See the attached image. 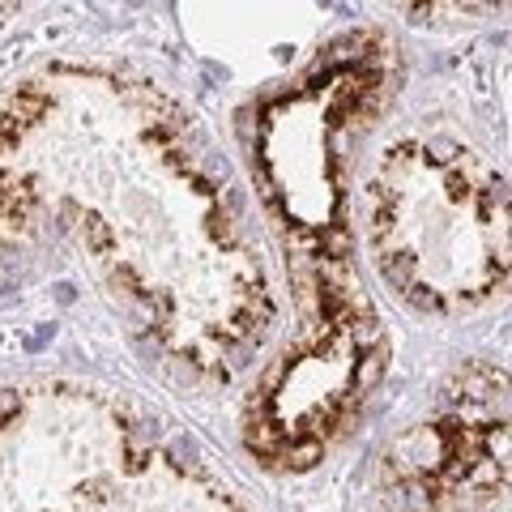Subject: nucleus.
<instances>
[{
    "label": "nucleus",
    "instance_id": "5",
    "mask_svg": "<svg viewBox=\"0 0 512 512\" xmlns=\"http://www.w3.org/2000/svg\"><path fill=\"white\" fill-rule=\"evenodd\" d=\"M512 478V376L461 363L410 427L380 448L372 495L380 512H483Z\"/></svg>",
    "mask_w": 512,
    "mask_h": 512
},
{
    "label": "nucleus",
    "instance_id": "4",
    "mask_svg": "<svg viewBox=\"0 0 512 512\" xmlns=\"http://www.w3.org/2000/svg\"><path fill=\"white\" fill-rule=\"evenodd\" d=\"M0 512H244V504L146 440L116 402L52 384L0 406Z\"/></svg>",
    "mask_w": 512,
    "mask_h": 512
},
{
    "label": "nucleus",
    "instance_id": "1",
    "mask_svg": "<svg viewBox=\"0 0 512 512\" xmlns=\"http://www.w3.org/2000/svg\"><path fill=\"white\" fill-rule=\"evenodd\" d=\"M0 201L82 235L171 359L227 376L265 338V269L154 90L82 69L30 82L0 116Z\"/></svg>",
    "mask_w": 512,
    "mask_h": 512
},
{
    "label": "nucleus",
    "instance_id": "2",
    "mask_svg": "<svg viewBox=\"0 0 512 512\" xmlns=\"http://www.w3.org/2000/svg\"><path fill=\"white\" fill-rule=\"evenodd\" d=\"M397 82V47L359 30L256 103L248 158L295 278L299 325L265 367L244 444L274 470H303L355 423L384 367V329L359 286L350 163Z\"/></svg>",
    "mask_w": 512,
    "mask_h": 512
},
{
    "label": "nucleus",
    "instance_id": "3",
    "mask_svg": "<svg viewBox=\"0 0 512 512\" xmlns=\"http://www.w3.org/2000/svg\"><path fill=\"white\" fill-rule=\"evenodd\" d=\"M380 278L423 312H470L512 286V188L448 137L389 146L363 188Z\"/></svg>",
    "mask_w": 512,
    "mask_h": 512
}]
</instances>
